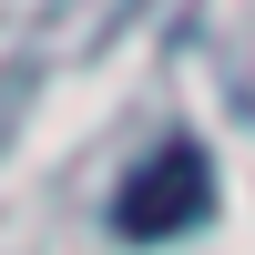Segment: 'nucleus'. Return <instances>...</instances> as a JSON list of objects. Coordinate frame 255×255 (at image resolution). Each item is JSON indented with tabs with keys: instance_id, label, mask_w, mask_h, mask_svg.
<instances>
[{
	"instance_id": "f257e3e1",
	"label": "nucleus",
	"mask_w": 255,
	"mask_h": 255,
	"mask_svg": "<svg viewBox=\"0 0 255 255\" xmlns=\"http://www.w3.org/2000/svg\"><path fill=\"white\" fill-rule=\"evenodd\" d=\"M194 225H215V163H204L194 133H163L153 153L123 174L113 235H123V245H174V235H194Z\"/></svg>"
}]
</instances>
